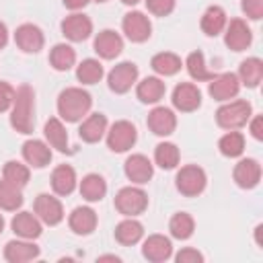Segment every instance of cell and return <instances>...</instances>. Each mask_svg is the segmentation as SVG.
Masks as SVG:
<instances>
[{
	"instance_id": "obj_1",
	"label": "cell",
	"mask_w": 263,
	"mask_h": 263,
	"mask_svg": "<svg viewBox=\"0 0 263 263\" xmlns=\"http://www.w3.org/2000/svg\"><path fill=\"white\" fill-rule=\"evenodd\" d=\"M10 125L18 134H33L35 127V92L29 84H21L14 90L10 109Z\"/></svg>"
},
{
	"instance_id": "obj_2",
	"label": "cell",
	"mask_w": 263,
	"mask_h": 263,
	"mask_svg": "<svg viewBox=\"0 0 263 263\" xmlns=\"http://www.w3.org/2000/svg\"><path fill=\"white\" fill-rule=\"evenodd\" d=\"M90 105H92L90 95L78 86H70V88L62 90L58 97V113L62 119H66L70 123L80 121L90 111Z\"/></svg>"
},
{
	"instance_id": "obj_3",
	"label": "cell",
	"mask_w": 263,
	"mask_h": 263,
	"mask_svg": "<svg viewBox=\"0 0 263 263\" xmlns=\"http://www.w3.org/2000/svg\"><path fill=\"white\" fill-rule=\"evenodd\" d=\"M249 119H251V103L242 99L230 101L216 111V123L224 129H238L247 125Z\"/></svg>"
},
{
	"instance_id": "obj_4",
	"label": "cell",
	"mask_w": 263,
	"mask_h": 263,
	"mask_svg": "<svg viewBox=\"0 0 263 263\" xmlns=\"http://www.w3.org/2000/svg\"><path fill=\"white\" fill-rule=\"evenodd\" d=\"M115 208L119 214L134 218L138 214H142L148 208V195L140 189V187H123L119 189V193L115 195Z\"/></svg>"
},
{
	"instance_id": "obj_5",
	"label": "cell",
	"mask_w": 263,
	"mask_h": 263,
	"mask_svg": "<svg viewBox=\"0 0 263 263\" xmlns=\"http://www.w3.org/2000/svg\"><path fill=\"white\" fill-rule=\"evenodd\" d=\"M177 189L187 195V197H195L205 189L208 177L203 173V168H199L197 164H187L177 173Z\"/></svg>"
},
{
	"instance_id": "obj_6",
	"label": "cell",
	"mask_w": 263,
	"mask_h": 263,
	"mask_svg": "<svg viewBox=\"0 0 263 263\" xmlns=\"http://www.w3.org/2000/svg\"><path fill=\"white\" fill-rule=\"evenodd\" d=\"M136 138H138L136 125L132 121L121 119V121H115L107 132V146L113 152H125L136 144Z\"/></svg>"
},
{
	"instance_id": "obj_7",
	"label": "cell",
	"mask_w": 263,
	"mask_h": 263,
	"mask_svg": "<svg viewBox=\"0 0 263 263\" xmlns=\"http://www.w3.org/2000/svg\"><path fill=\"white\" fill-rule=\"evenodd\" d=\"M138 80V66L134 62H119L117 66L111 68L109 76H107V82H109V88L117 95H123L127 92Z\"/></svg>"
},
{
	"instance_id": "obj_8",
	"label": "cell",
	"mask_w": 263,
	"mask_h": 263,
	"mask_svg": "<svg viewBox=\"0 0 263 263\" xmlns=\"http://www.w3.org/2000/svg\"><path fill=\"white\" fill-rule=\"evenodd\" d=\"M35 216L43 222V224H49V226H55L64 220V208H62V201L49 193H41L37 195L35 199Z\"/></svg>"
},
{
	"instance_id": "obj_9",
	"label": "cell",
	"mask_w": 263,
	"mask_h": 263,
	"mask_svg": "<svg viewBox=\"0 0 263 263\" xmlns=\"http://www.w3.org/2000/svg\"><path fill=\"white\" fill-rule=\"evenodd\" d=\"M121 27H123L125 37H127L129 41H134V43L146 41V39L150 37V33H152V25H150L148 16H146L144 12H138V10L127 12V14L123 16Z\"/></svg>"
},
{
	"instance_id": "obj_10",
	"label": "cell",
	"mask_w": 263,
	"mask_h": 263,
	"mask_svg": "<svg viewBox=\"0 0 263 263\" xmlns=\"http://www.w3.org/2000/svg\"><path fill=\"white\" fill-rule=\"evenodd\" d=\"M224 41H226V45H228L232 51H242V49H247V47L251 45L253 33H251L249 25H247L242 18H232V21L226 25Z\"/></svg>"
},
{
	"instance_id": "obj_11",
	"label": "cell",
	"mask_w": 263,
	"mask_h": 263,
	"mask_svg": "<svg viewBox=\"0 0 263 263\" xmlns=\"http://www.w3.org/2000/svg\"><path fill=\"white\" fill-rule=\"evenodd\" d=\"M208 90H210L212 99H216V101H230V99H234V97L238 95V90H240V80H238V76L232 74V72L218 74L216 78H212Z\"/></svg>"
},
{
	"instance_id": "obj_12",
	"label": "cell",
	"mask_w": 263,
	"mask_h": 263,
	"mask_svg": "<svg viewBox=\"0 0 263 263\" xmlns=\"http://www.w3.org/2000/svg\"><path fill=\"white\" fill-rule=\"evenodd\" d=\"M173 105L183 111V113H191L201 105V92L195 84L191 82H181L175 86L173 90Z\"/></svg>"
},
{
	"instance_id": "obj_13",
	"label": "cell",
	"mask_w": 263,
	"mask_h": 263,
	"mask_svg": "<svg viewBox=\"0 0 263 263\" xmlns=\"http://www.w3.org/2000/svg\"><path fill=\"white\" fill-rule=\"evenodd\" d=\"M14 41L25 53H37L43 47V33L37 25L25 23L14 31Z\"/></svg>"
},
{
	"instance_id": "obj_14",
	"label": "cell",
	"mask_w": 263,
	"mask_h": 263,
	"mask_svg": "<svg viewBox=\"0 0 263 263\" xmlns=\"http://www.w3.org/2000/svg\"><path fill=\"white\" fill-rule=\"evenodd\" d=\"M234 183L242 189H253L261 181V164L255 158H242L232 171Z\"/></svg>"
},
{
	"instance_id": "obj_15",
	"label": "cell",
	"mask_w": 263,
	"mask_h": 263,
	"mask_svg": "<svg viewBox=\"0 0 263 263\" xmlns=\"http://www.w3.org/2000/svg\"><path fill=\"white\" fill-rule=\"evenodd\" d=\"M62 33L64 37H68L70 41H84L90 33H92V23L86 14H70L62 21Z\"/></svg>"
},
{
	"instance_id": "obj_16",
	"label": "cell",
	"mask_w": 263,
	"mask_h": 263,
	"mask_svg": "<svg viewBox=\"0 0 263 263\" xmlns=\"http://www.w3.org/2000/svg\"><path fill=\"white\" fill-rule=\"evenodd\" d=\"M148 127L152 129V134L156 136H171L177 127V117L171 109L166 107H154L148 113Z\"/></svg>"
},
{
	"instance_id": "obj_17",
	"label": "cell",
	"mask_w": 263,
	"mask_h": 263,
	"mask_svg": "<svg viewBox=\"0 0 263 263\" xmlns=\"http://www.w3.org/2000/svg\"><path fill=\"white\" fill-rule=\"evenodd\" d=\"M37 257H39V247L35 242H31L29 238L10 240L4 247V259L10 263H25V261H33Z\"/></svg>"
},
{
	"instance_id": "obj_18",
	"label": "cell",
	"mask_w": 263,
	"mask_h": 263,
	"mask_svg": "<svg viewBox=\"0 0 263 263\" xmlns=\"http://www.w3.org/2000/svg\"><path fill=\"white\" fill-rule=\"evenodd\" d=\"M152 162L144 156V154H132L127 160H125V177L132 181V183H138V185H144L152 179Z\"/></svg>"
},
{
	"instance_id": "obj_19",
	"label": "cell",
	"mask_w": 263,
	"mask_h": 263,
	"mask_svg": "<svg viewBox=\"0 0 263 263\" xmlns=\"http://www.w3.org/2000/svg\"><path fill=\"white\" fill-rule=\"evenodd\" d=\"M142 255L148 259V261H154V263H160V261H166L171 255H173V245L166 236L162 234H152L144 240L142 245Z\"/></svg>"
},
{
	"instance_id": "obj_20",
	"label": "cell",
	"mask_w": 263,
	"mask_h": 263,
	"mask_svg": "<svg viewBox=\"0 0 263 263\" xmlns=\"http://www.w3.org/2000/svg\"><path fill=\"white\" fill-rule=\"evenodd\" d=\"M121 49H123V39L119 37V33H115L111 29H105L95 37V51L105 60L117 58L121 53Z\"/></svg>"
},
{
	"instance_id": "obj_21",
	"label": "cell",
	"mask_w": 263,
	"mask_h": 263,
	"mask_svg": "<svg viewBox=\"0 0 263 263\" xmlns=\"http://www.w3.org/2000/svg\"><path fill=\"white\" fill-rule=\"evenodd\" d=\"M23 158H25L31 166L43 168V166H47L49 160H51V148H49L45 142H41V140H27V142L23 144Z\"/></svg>"
},
{
	"instance_id": "obj_22",
	"label": "cell",
	"mask_w": 263,
	"mask_h": 263,
	"mask_svg": "<svg viewBox=\"0 0 263 263\" xmlns=\"http://www.w3.org/2000/svg\"><path fill=\"white\" fill-rule=\"evenodd\" d=\"M12 230L16 236L33 240L41 234V220L31 212H18L12 218Z\"/></svg>"
},
{
	"instance_id": "obj_23",
	"label": "cell",
	"mask_w": 263,
	"mask_h": 263,
	"mask_svg": "<svg viewBox=\"0 0 263 263\" xmlns=\"http://www.w3.org/2000/svg\"><path fill=\"white\" fill-rule=\"evenodd\" d=\"M76 187V171L70 164H60L51 173V189L58 195H70Z\"/></svg>"
},
{
	"instance_id": "obj_24",
	"label": "cell",
	"mask_w": 263,
	"mask_h": 263,
	"mask_svg": "<svg viewBox=\"0 0 263 263\" xmlns=\"http://www.w3.org/2000/svg\"><path fill=\"white\" fill-rule=\"evenodd\" d=\"M68 224L76 234H90L97 228V214H95V210H90L86 205L74 208Z\"/></svg>"
},
{
	"instance_id": "obj_25",
	"label": "cell",
	"mask_w": 263,
	"mask_h": 263,
	"mask_svg": "<svg viewBox=\"0 0 263 263\" xmlns=\"http://www.w3.org/2000/svg\"><path fill=\"white\" fill-rule=\"evenodd\" d=\"M105 132H107V117H105L103 113H92V115H88V117L82 121L80 129H78L80 138H82L84 142H88V144L99 142Z\"/></svg>"
},
{
	"instance_id": "obj_26",
	"label": "cell",
	"mask_w": 263,
	"mask_h": 263,
	"mask_svg": "<svg viewBox=\"0 0 263 263\" xmlns=\"http://www.w3.org/2000/svg\"><path fill=\"white\" fill-rule=\"evenodd\" d=\"M45 140L49 142L51 148L60 150V152H68V132L64 127V123L58 117H49L45 127H43Z\"/></svg>"
},
{
	"instance_id": "obj_27",
	"label": "cell",
	"mask_w": 263,
	"mask_h": 263,
	"mask_svg": "<svg viewBox=\"0 0 263 263\" xmlns=\"http://www.w3.org/2000/svg\"><path fill=\"white\" fill-rule=\"evenodd\" d=\"M199 27H201V31H203L205 35H210V37H216L218 33H222V29L226 27V12H224V8H220V6H210V8L203 12V16H201Z\"/></svg>"
},
{
	"instance_id": "obj_28",
	"label": "cell",
	"mask_w": 263,
	"mask_h": 263,
	"mask_svg": "<svg viewBox=\"0 0 263 263\" xmlns=\"http://www.w3.org/2000/svg\"><path fill=\"white\" fill-rule=\"evenodd\" d=\"M263 78V62L259 58H247L245 62H240V68H238V80L249 86V88H255L259 86Z\"/></svg>"
},
{
	"instance_id": "obj_29",
	"label": "cell",
	"mask_w": 263,
	"mask_h": 263,
	"mask_svg": "<svg viewBox=\"0 0 263 263\" xmlns=\"http://www.w3.org/2000/svg\"><path fill=\"white\" fill-rule=\"evenodd\" d=\"M105 193H107V183L101 175L90 173L80 181V195L86 201H101L105 197Z\"/></svg>"
},
{
	"instance_id": "obj_30",
	"label": "cell",
	"mask_w": 263,
	"mask_h": 263,
	"mask_svg": "<svg viewBox=\"0 0 263 263\" xmlns=\"http://www.w3.org/2000/svg\"><path fill=\"white\" fill-rule=\"evenodd\" d=\"M136 92L142 103H158L164 97V82L156 76H148L142 82H138Z\"/></svg>"
},
{
	"instance_id": "obj_31",
	"label": "cell",
	"mask_w": 263,
	"mask_h": 263,
	"mask_svg": "<svg viewBox=\"0 0 263 263\" xmlns=\"http://www.w3.org/2000/svg\"><path fill=\"white\" fill-rule=\"evenodd\" d=\"M142 236H144V226H142L138 220H134V218H127V220L119 222L117 228H115V238H117V242H121V245H125V247L136 245Z\"/></svg>"
},
{
	"instance_id": "obj_32",
	"label": "cell",
	"mask_w": 263,
	"mask_h": 263,
	"mask_svg": "<svg viewBox=\"0 0 263 263\" xmlns=\"http://www.w3.org/2000/svg\"><path fill=\"white\" fill-rule=\"evenodd\" d=\"M152 70L160 76H173L181 70V58L171 53V51H162V53H156L150 62Z\"/></svg>"
},
{
	"instance_id": "obj_33",
	"label": "cell",
	"mask_w": 263,
	"mask_h": 263,
	"mask_svg": "<svg viewBox=\"0 0 263 263\" xmlns=\"http://www.w3.org/2000/svg\"><path fill=\"white\" fill-rule=\"evenodd\" d=\"M49 62H51V66H53L55 70L66 72V70H70V68L74 66V62H76V51H74L70 45H66V43H58V45H53V49L49 51Z\"/></svg>"
},
{
	"instance_id": "obj_34",
	"label": "cell",
	"mask_w": 263,
	"mask_h": 263,
	"mask_svg": "<svg viewBox=\"0 0 263 263\" xmlns=\"http://www.w3.org/2000/svg\"><path fill=\"white\" fill-rule=\"evenodd\" d=\"M218 148L224 156H240L242 150H245V136L240 132H234V129H228V134H224L218 142Z\"/></svg>"
},
{
	"instance_id": "obj_35",
	"label": "cell",
	"mask_w": 263,
	"mask_h": 263,
	"mask_svg": "<svg viewBox=\"0 0 263 263\" xmlns=\"http://www.w3.org/2000/svg\"><path fill=\"white\" fill-rule=\"evenodd\" d=\"M179 148L171 142H160L156 148H154V160L160 168H175L179 164Z\"/></svg>"
},
{
	"instance_id": "obj_36",
	"label": "cell",
	"mask_w": 263,
	"mask_h": 263,
	"mask_svg": "<svg viewBox=\"0 0 263 263\" xmlns=\"http://www.w3.org/2000/svg\"><path fill=\"white\" fill-rule=\"evenodd\" d=\"M2 179H6L8 183H12L14 187L23 189L27 183H29V166L18 162V160H8L4 164V171H2Z\"/></svg>"
},
{
	"instance_id": "obj_37",
	"label": "cell",
	"mask_w": 263,
	"mask_h": 263,
	"mask_svg": "<svg viewBox=\"0 0 263 263\" xmlns=\"http://www.w3.org/2000/svg\"><path fill=\"white\" fill-rule=\"evenodd\" d=\"M168 230H171V234H173L175 238L185 240V238H189V236L193 234L195 222H193V218H191L187 212H179V214H175V216L171 218Z\"/></svg>"
},
{
	"instance_id": "obj_38",
	"label": "cell",
	"mask_w": 263,
	"mask_h": 263,
	"mask_svg": "<svg viewBox=\"0 0 263 263\" xmlns=\"http://www.w3.org/2000/svg\"><path fill=\"white\" fill-rule=\"evenodd\" d=\"M23 205V193L18 187H14L12 183H8L6 179H0V208L14 212L16 208Z\"/></svg>"
},
{
	"instance_id": "obj_39",
	"label": "cell",
	"mask_w": 263,
	"mask_h": 263,
	"mask_svg": "<svg viewBox=\"0 0 263 263\" xmlns=\"http://www.w3.org/2000/svg\"><path fill=\"white\" fill-rule=\"evenodd\" d=\"M185 66H187V72L191 74V78H195L197 82H201V80H212V78L218 76V74H214V72H210V70L205 68V60H203V53H201V51H191V53L187 55Z\"/></svg>"
},
{
	"instance_id": "obj_40",
	"label": "cell",
	"mask_w": 263,
	"mask_h": 263,
	"mask_svg": "<svg viewBox=\"0 0 263 263\" xmlns=\"http://www.w3.org/2000/svg\"><path fill=\"white\" fill-rule=\"evenodd\" d=\"M76 78L82 82V84H95L103 78V66L99 60H82L80 66L76 68Z\"/></svg>"
},
{
	"instance_id": "obj_41",
	"label": "cell",
	"mask_w": 263,
	"mask_h": 263,
	"mask_svg": "<svg viewBox=\"0 0 263 263\" xmlns=\"http://www.w3.org/2000/svg\"><path fill=\"white\" fill-rule=\"evenodd\" d=\"M146 6L156 16H166L175 8V0H146Z\"/></svg>"
},
{
	"instance_id": "obj_42",
	"label": "cell",
	"mask_w": 263,
	"mask_h": 263,
	"mask_svg": "<svg viewBox=\"0 0 263 263\" xmlns=\"http://www.w3.org/2000/svg\"><path fill=\"white\" fill-rule=\"evenodd\" d=\"M12 101H14V88L8 82H2L0 80V113H4L6 109H10L12 107Z\"/></svg>"
},
{
	"instance_id": "obj_43",
	"label": "cell",
	"mask_w": 263,
	"mask_h": 263,
	"mask_svg": "<svg viewBox=\"0 0 263 263\" xmlns=\"http://www.w3.org/2000/svg\"><path fill=\"white\" fill-rule=\"evenodd\" d=\"M242 10L249 18L259 21L263 16V0H242Z\"/></svg>"
},
{
	"instance_id": "obj_44",
	"label": "cell",
	"mask_w": 263,
	"mask_h": 263,
	"mask_svg": "<svg viewBox=\"0 0 263 263\" xmlns=\"http://www.w3.org/2000/svg\"><path fill=\"white\" fill-rule=\"evenodd\" d=\"M177 261L179 263H201L203 261V255L197 251V249H191V247H185L177 253Z\"/></svg>"
},
{
	"instance_id": "obj_45",
	"label": "cell",
	"mask_w": 263,
	"mask_h": 263,
	"mask_svg": "<svg viewBox=\"0 0 263 263\" xmlns=\"http://www.w3.org/2000/svg\"><path fill=\"white\" fill-rule=\"evenodd\" d=\"M251 134L255 140H263V117L257 115L253 121H251Z\"/></svg>"
},
{
	"instance_id": "obj_46",
	"label": "cell",
	"mask_w": 263,
	"mask_h": 263,
	"mask_svg": "<svg viewBox=\"0 0 263 263\" xmlns=\"http://www.w3.org/2000/svg\"><path fill=\"white\" fill-rule=\"evenodd\" d=\"M86 4H88V0H64V6L70 8V10H78V8L86 6Z\"/></svg>"
},
{
	"instance_id": "obj_47",
	"label": "cell",
	"mask_w": 263,
	"mask_h": 263,
	"mask_svg": "<svg viewBox=\"0 0 263 263\" xmlns=\"http://www.w3.org/2000/svg\"><path fill=\"white\" fill-rule=\"evenodd\" d=\"M6 41H8V31H6V25L0 21V49L6 45Z\"/></svg>"
},
{
	"instance_id": "obj_48",
	"label": "cell",
	"mask_w": 263,
	"mask_h": 263,
	"mask_svg": "<svg viewBox=\"0 0 263 263\" xmlns=\"http://www.w3.org/2000/svg\"><path fill=\"white\" fill-rule=\"evenodd\" d=\"M99 261H119V257H115V255H105V257H99Z\"/></svg>"
},
{
	"instance_id": "obj_49",
	"label": "cell",
	"mask_w": 263,
	"mask_h": 263,
	"mask_svg": "<svg viewBox=\"0 0 263 263\" xmlns=\"http://www.w3.org/2000/svg\"><path fill=\"white\" fill-rule=\"evenodd\" d=\"M121 2H123V4H129V6H134V4H138L140 0H121Z\"/></svg>"
},
{
	"instance_id": "obj_50",
	"label": "cell",
	"mask_w": 263,
	"mask_h": 263,
	"mask_svg": "<svg viewBox=\"0 0 263 263\" xmlns=\"http://www.w3.org/2000/svg\"><path fill=\"white\" fill-rule=\"evenodd\" d=\"M2 228H4V218H2V214H0V232H2Z\"/></svg>"
},
{
	"instance_id": "obj_51",
	"label": "cell",
	"mask_w": 263,
	"mask_h": 263,
	"mask_svg": "<svg viewBox=\"0 0 263 263\" xmlns=\"http://www.w3.org/2000/svg\"><path fill=\"white\" fill-rule=\"evenodd\" d=\"M97 2H107V0H97Z\"/></svg>"
}]
</instances>
